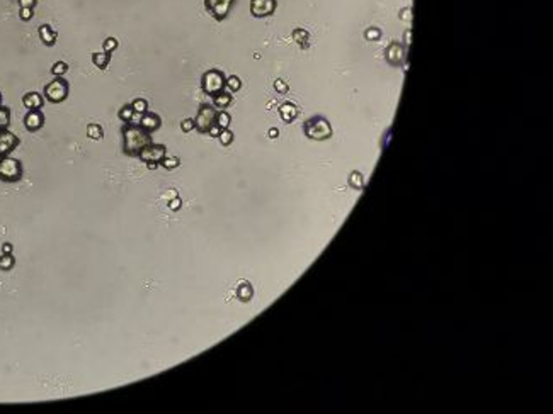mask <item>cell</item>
Returning a JSON list of instances; mask_svg holds the SVG:
<instances>
[{
	"label": "cell",
	"mask_w": 553,
	"mask_h": 414,
	"mask_svg": "<svg viewBox=\"0 0 553 414\" xmlns=\"http://www.w3.org/2000/svg\"><path fill=\"white\" fill-rule=\"evenodd\" d=\"M123 152L128 156H138V153L145 146L152 144V136L140 126L124 124L123 126Z\"/></svg>",
	"instance_id": "obj_1"
},
{
	"label": "cell",
	"mask_w": 553,
	"mask_h": 414,
	"mask_svg": "<svg viewBox=\"0 0 553 414\" xmlns=\"http://www.w3.org/2000/svg\"><path fill=\"white\" fill-rule=\"evenodd\" d=\"M303 131H305V136L308 140L314 141H325L332 138L331 122L325 118H322V116H315V118L307 119L305 124H303Z\"/></svg>",
	"instance_id": "obj_2"
},
{
	"label": "cell",
	"mask_w": 553,
	"mask_h": 414,
	"mask_svg": "<svg viewBox=\"0 0 553 414\" xmlns=\"http://www.w3.org/2000/svg\"><path fill=\"white\" fill-rule=\"evenodd\" d=\"M23 178V163L11 154L0 156V180L7 184L19 182Z\"/></svg>",
	"instance_id": "obj_3"
},
{
	"label": "cell",
	"mask_w": 553,
	"mask_h": 414,
	"mask_svg": "<svg viewBox=\"0 0 553 414\" xmlns=\"http://www.w3.org/2000/svg\"><path fill=\"white\" fill-rule=\"evenodd\" d=\"M225 75L220 70H208L201 76V90H203L206 96L215 97L216 94H220L225 90Z\"/></svg>",
	"instance_id": "obj_4"
},
{
	"label": "cell",
	"mask_w": 553,
	"mask_h": 414,
	"mask_svg": "<svg viewBox=\"0 0 553 414\" xmlns=\"http://www.w3.org/2000/svg\"><path fill=\"white\" fill-rule=\"evenodd\" d=\"M216 107L209 106V104H203L198 110V116L194 119V126L201 132V134H208V131L216 124Z\"/></svg>",
	"instance_id": "obj_5"
},
{
	"label": "cell",
	"mask_w": 553,
	"mask_h": 414,
	"mask_svg": "<svg viewBox=\"0 0 553 414\" xmlns=\"http://www.w3.org/2000/svg\"><path fill=\"white\" fill-rule=\"evenodd\" d=\"M68 97V84L63 76H55L45 87V98L51 104H60Z\"/></svg>",
	"instance_id": "obj_6"
},
{
	"label": "cell",
	"mask_w": 553,
	"mask_h": 414,
	"mask_svg": "<svg viewBox=\"0 0 553 414\" xmlns=\"http://www.w3.org/2000/svg\"><path fill=\"white\" fill-rule=\"evenodd\" d=\"M235 0H204V8L216 20H225L230 16Z\"/></svg>",
	"instance_id": "obj_7"
},
{
	"label": "cell",
	"mask_w": 553,
	"mask_h": 414,
	"mask_svg": "<svg viewBox=\"0 0 553 414\" xmlns=\"http://www.w3.org/2000/svg\"><path fill=\"white\" fill-rule=\"evenodd\" d=\"M385 58L392 66H400L407 58V46L398 41L390 42L388 48L385 50Z\"/></svg>",
	"instance_id": "obj_8"
},
{
	"label": "cell",
	"mask_w": 553,
	"mask_h": 414,
	"mask_svg": "<svg viewBox=\"0 0 553 414\" xmlns=\"http://www.w3.org/2000/svg\"><path fill=\"white\" fill-rule=\"evenodd\" d=\"M165 156H167V148L164 144H155V143L145 146V148L138 153V158L145 163H148V162L160 163Z\"/></svg>",
	"instance_id": "obj_9"
},
{
	"label": "cell",
	"mask_w": 553,
	"mask_h": 414,
	"mask_svg": "<svg viewBox=\"0 0 553 414\" xmlns=\"http://www.w3.org/2000/svg\"><path fill=\"white\" fill-rule=\"evenodd\" d=\"M278 0H250V14L254 17H267L276 12Z\"/></svg>",
	"instance_id": "obj_10"
},
{
	"label": "cell",
	"mask_w": 553,
	"mask_h": 414,
	"mask_svg": "<svg viewBox=\"0 0 553 414\" xmlns=\"http://www.w3.org/2000/svg\"><path fill=\"white\" fill-rule=\"evenodd\" d=\"M19 138L14 132H11L9 129H2L0 131V156H7L19 146Z\"/></svg>",
	"instance_id": "obj_11"
},
{
	"label": "cell",
	"mask_w": 553,
	"mask_h": 414,
	"mask_svg": "<svg viewBox=\"0 0 553 414\" xmlns=\"http://www.w3.org/2000/svg\"><path fill=\"white\" fill-rule=\"evenodd\" d=\"M24 126H26L28 131H31V132L40 131V129L45 126V116H43V112L40 109L29 110L28 114H26V118H24Z\"/></svg>",
	"instance_id": "obj_12"
},
{
	"label": "cell",
	"mask_w": 553,
	"mask_h": 414,
	"mask_svg": "<svg viewBox=\"0 0 553 414\" xmlns=\"http://www.w3.org/2000/svg\"><path fill=\"white\" fill-rule=\"evenodd\" d=\"M162 126V119L160 116L153 114V112H145L143 116H141V120H140V128H143L147 132H155L158 128Z\"/></svg>",
	"instance_id": "obj_13"
},
{
	"label": "cell",
	"mask_w": 553,
	"mask_h": 414,
	"mask_svg": "<svg viewBox=\"0 0 553 414\" xmlns=\"http://www.w3.org/2000/svg\"><path fill=\"white\" fill-rule=\"evenodd\" d=\"M23 104H24L26 109H29V110L41 109L43 104H45V98H43L41 94H38V92H28L23 97Z\"/></svg>",
	"instance_id": "obj_14"
},
{
	"label": "cell",
	"mask_w": 553,
	"mask_h": 414,
	"mask_svg": "<svg viewBox=\"0 0 553 414\" xmlns=\"http://www.w3.org/2000/svg\"><path fill=\"white\" fill-rule=\"evenodd\" d=\"M280 116H281V119L285 120V122H291V120H295L298 118V107L295 106V104H291V102L281 104Z\"/></svg>",
	"instance_id": "obj_15"
},
{
	"label": "cell",
	"mask_w": 553,
	"mask_h": 414,
	"mask_svg": "<svg viewBox=\"0 0 553 414\" xmlns=\"http://www.w3.org/2000/svg\"><path fill=\"white\" fill-rule=\"evenodd\" d=\"M40 38L46 46H53L57 42V32L53 31V28L48 24H43L40 28Z\"/></svg>",
	"instance_id": "obj_16"
},
{
	"label": "cell",
	"mask_w": 553,
	"mask_h": 414,
	"mask_svg": "<svg viewBox=\"0 0 553 414\" xmlns=\"http://www.w3.org/2000/svg\"><path fill=\"white\" fill-rule=\"evenodd\" d=\"M231 100H233V96H231L230 92H225V90H223V92L216 94V96L213 97V106H215L216 109H226L231 104Z\"/></svg>",
	"instance_id": "obj_17"
},
{
	"label": "cell",
	"mask_w": 553,
	"mask_h": 414,
	"mask_svg": "<svg viewBox=\"0 0 553 414\" xmlns=\"http://www.w3.org/2000/svg\"><path fill=\"white\" fill-rule=\"evenodd\" d=\"M252 296H254V288H252V286L248 282H242L238 284L237 287V297L242 302H247V300L252 299Z\"/></svg>",
	"instance_id": "obj_18"
},
{
	"label": "cell",
	"mask_w": 553,
	"mask_h": 414,
	"mask_svg": "<svg viewBox=\"0 0 553 414\" xmlns=\"http://www.w3.org/2000/svg\"><path fill=\"white\" fill-rule=\"evenodd\" d=\"M109 62H111L109 53H92V63L96 64L97 68H101V70H106Z\"/></svg>",
	"instance_id": "obj_19"
},
{
	"label": "cell",
	"mask_w": 553,
	"mask_h": 414,
	"mask_svg": "<svg viewBox=\"0 0 553 414\" xmlns=\"http://www.w3.org/2000/svg\"><path fill=\"white\" fill-rule=\"evenodd\" d=\"M87 136L91 138V140H97V141L102 140V136H104V131H102L101 124H96V122L89 124V126H87Z\"/></svg>",
	"instance_id": "obj_20"
},
{
	"label": "cell",
	"mask_w": 553,
	"mask_h": 414,
	"mask_svg": "<svg viewBox=\"0 0 553 414\" xmlns=\"http://www.w3.org/2000/svg\"><path fill=\"white\" fill-rule=\"evenodd\" d=\"M231 122V116L226 110H218L216 114V126L220 129H228Z\"/></svg>",
	"instance_id": "obj_21"
},
{
	"label": "cell",
	"mask_w": 553,
	"mask_h": 414,
	"mask_svg": "<svg viewBox=\"0 0 553 414\" xmlns=\"http://www.w3.org/2000/svg\"><path fill=\"white\" fill-rule=\"evenodd\" d=\"M293 40L298 42V44H302L303 48H307L308 46V40H310V34H308V31H305V29H295L293 31Z\"/></svg>",
	"instance_id": "obj_22"
},
{
	"label": "cell",
	"mask_w": 553,
	"mask_h": 414,
	"mask_svg": "<svg viewBox=\"0 0 553 414\" xmlns=\"http://www.w3.org/2000/svg\"><path fill=\"white\" fill-rule=\"evenodd\" d=\"M349 185L353 188H356V190H361L364 187V176L359 174V172H353V174L349 175Z\"/></svg>",
	"instance_id": "obj_23"
},
{
	"label": "cell",
	"mask_w": 553,
	"mask_h": 414,
	"mask_svg": "<svg viewBox=\"0 0 553 414\" xmlns=\"http://www.w3.org/2000/svg\"><path fill=\"white\" fill-rule=\"evenodd\" d=\"M14 266H16V258L12 256V253L11 255H4L2 253V256H0V270L9 272V270L14 268Z\"/></svg>",
	"instance_id": "obj_24"
},
{
	"label": "cell",
	"mask_w": 553,
	"mask_h": 414,
	"mask_svg": "<svg viewBox=\"0 0 553 414\" xmlns=\"http://www.w3.org/2000/svg\"><path fill=\"white\" fill-rule=\"evenodd\" d=\"M133 114H135V110H133L131 104H126V106H123L121 109H119L118 118L121 119L124 124H130V120H131V118H133Z\"/></svg>",
	"instance_id": "obj_25"
},
{
	"label": "cell",
	"mask_w": 553,
	"mask_h": 414,
	"mask_svg": "<svg viewBox=\"0 0 553 414\" xmlns=\"http://www.w3.org/2000/svg\"><path fill=\"white\" fill-rule=\"evenodd\" d=\"M9 124H11V110L6 106H0V131L9 129Z\"/></svg>",
	"instance_id": "obj_26"
},
{
	"label": "cell",
	"mask_w": 553,
	"mask_h": 414,
	"mask_svg": "<svg viewBox=\"0 0 553 414\" xmlns=\"http://www.w3.org/2000/svg\"><path fill=\"white\" fill-rule=\"evenodd\" d=\"M225 88H228L231 94H233V92H238V90L242 88V82H240L238 76L231 75V76H228V78H226V82H225Z\"/></svg>",
	"instance_id": "obj_27"
},
{
	"label": "cell",
	"mask_w": 553,
	"mask_h": 414,
	"mask_svg": "<svg viewBox=\"0 0 553 414\" xmlns=\"http://www.w3.org/2000/svg\"><path fill=\"white\" fill-rule=\"evenodd\" d=\"M131 107H133V110L138 112V114L148 112V102L145 100V98H135V100L131 102Z\"/></svg>",
	"instance_id": "obj_28"
},
{
	"label": "cell",
	"mask_w": 553,
	"mask_h": 414,
	"mask_svg": "<svg viewBox=\"0 0 553 414\" xmlns=\"http://www.w3.org/2000/svg\"><path fill=\"white\" fill-rule=\"evenodd\" d=\"M160 165L164 166L165 170H174V168H177L179 165H181V160H179L177 156H165L160 162Z\"/></svg>",
	"instance_id": "obj_29"
},
{
	"label": "cell",
	"mask_w": 553,
	"mask_h": 414,
	"mask_svg": "<svg viewBox=\"0 0 553 414\" xmlns=\"http://www.w3.org/2000/svg\"><path fill=\"white\" fill-rule=\"evenodd\" d=\"M218 140H220V143L223 146H230L233 143V132H231L230 129H221L220 134H218Z\"/></svg>",
	"instance_id": "obj_30"
},
{
	"label": "cell",
	"mask_w": 553,
	"mask_h": 414,
	"mask_svg": "<svg viewBox=\"0 0 553 414\" xmlns=\"http://www.w3.org/2000/svg\"><path fill=\"white\" fill-rule=\"evenodd\" d=\"M67 72H68V64L65 62H57L53 64V68H51V73H53L55 76H63Z\"/></svg>",
	"instance_id": "obj_31"
},
{
	"label": "cell",
	"mask_w": 553,
	"mask_h": 414,
	"mask_svg": "<svg viewBox=\"0 0 553 414\" xmlns=\"http://www.w3.org/2000/svg\"><path fill=\"white\" fill-rule=\"evenodd\" d=\"M102 48H104V53H113V51L118 48V40L116 38H108L104 42H102Z\"/></svg>",
	"instance_id": "obj_32"
},
{
	"label": "cell",
	"mask_w": 553,
	"mask_h": 414,
	"mask_svg": "<svg viewBox=\"0 0 553 414\" xmlns=\"http://www.w3.org/2000/svg\"><path fill=\"white\" fill-rule=\"evenodd\" d=\"M364 38H366L368 41H378L381 38V31L378 28H370L366 32H364Z\"/></svg>",
	"instance_id": "obj_33"
},
{
	"label": "cell",
	"mask_w": 553,
	"mask_h": 414,
	"mask_svg": "<svg viewBox=\"0 0 553 414\" xmlns=\"http://www.w3.org/2000/svg\"><path fill=\"white\" fill-rule=\"evenodd\" d=\"M181 129L184 132H191L192 129H196L194 126V119H184L181 122Z\"/></svg>",
	"instance_id": "obj_34"
},
{
	"label": "cell",
	"mask_w": 553,
	"mask_h": 414,
	"mask_svg": "<svg viewBox=\"0 0 553 414\" xmlns=\"http://www.w3.org/2000/svg\"><path fill=\"white\" fill-rule=\"evenodd\" d=\"M274 88H276L278 94H286L288 92V84L283 82V80H276L274 82Z\"/></svg>",
	"instance_id": "obj_35"
},
{
	"label": "cell",
	"mask_w": 553,
	"mask_h": 414,
	"mask_svg": "<svg viewBox=\"0 0 553 414\" xmlns=\"http://www.w3.org/2000/svg\"><path fill=\"white\" fill-rule=\"evenodd\" d=\"M21 19L23 20H31L33 19V8L29 7H21Z\"/></svg>",
	"instance_id": "obj_36"
},
{
	"label": "cell",
	"mask_w": 553,
	"mask_h": 414,
	"mask_svg": "<svg viewBox=\"0 0 553 414\" xmlns=\"http://www.w3.org/2000/svg\"><path fill=\"white\" fill-rule=\"evenodd\" d=\"M38 0H19V6L21 7H29V8H34V6H36Z\"/></svg>",
	"instance_id": "obj_37"
},
{
	"label": "cell",
	"mask_w": 553,
	"mask_h": 414,
	"mask_svg": "<svg viewBox=\"0 0 553 414\" xmlns=\"http://www.w3.org/2000/svg\"><path fill=\"white\" fill-rule=\"evenodd\" d=\"M12 250H14V246H12L11 243H4L2 244V253H4V255H11Z\"/></svg>",
	"instance_id": "obj_38"
},
{
	"label": "cell",
	"mask_w": 553,
	"mask_h": 414,
	"mask_svg": "<svg viewBox=\"0 0 553 414\" xmlns=\"http://www.w3.org/2000/svg\"><path fill=\"white\" fill-rule=\"evenodd\" d=\"M169 207H170V209H172V210H177V209H181V199H179V197H177V199L170 200Z\"/></svg>",
	"instance_id": "obj_39"
},
{
	"label": "cell",
	"mask_w": 553,
	"mask_h": 414,
	"mask_svg": "<svg viewBox=\"0 0 553 414\" xmlns=\"http://www.w3.org/2000/svg\"><path fill=\"white\" fill-rule=\"evenodd\" d=\"M220 131H221V129L218 128L216 124H215V126H213V128L208 131V134H209V136H213V138H218V134H220Z\"/></svg>",
	"instance_id": "obj_40"
},
{
	"label": "cell",
	"mask_w": 553,
	"mask_h": 414,
	"mask_svg": "<svg viewBox=\"0 0 553 414\" xmlns=\"http://www.w3.org/2000/svg\"><path fill=\"white\" fill-rule=\"evenodd\" d=\"M145 165H147V168H148V170H155V168H158V165H160V163H155V162H148V163H145Z\"/></svg>",
	"instance_id": "obj_41"
},
{
	"label": "cell",
	"mask_w": 553,
	"mask_h": 414,
	"mask_svg": "<svg viewBox=\"0 0 553 414\" xmlns=\"http://www.w3.org/2000/svg\"><path fill=\"white\" fill-rule=\"evenodd\" d=\"M278 134H280V131H278L276 128L269 129V138H272V140H274V138H278Z\"/></svg>",
	"instance_id": "obj_42"
},
{
	"label": "cell",
	"mask_w": 553,
	"mask_h": 414,
	"mask_svg": "<svg viewBox=\"0 0 553 414\" xmlns=\"http://www.w3.org/2000/svg\"><path fill=\"white\" fill-rule=\"evenodd\" d=\"M0 106H2V94H0Z\"/></svg>",
	"instance_id": "obj_43"
}]
</instances>
